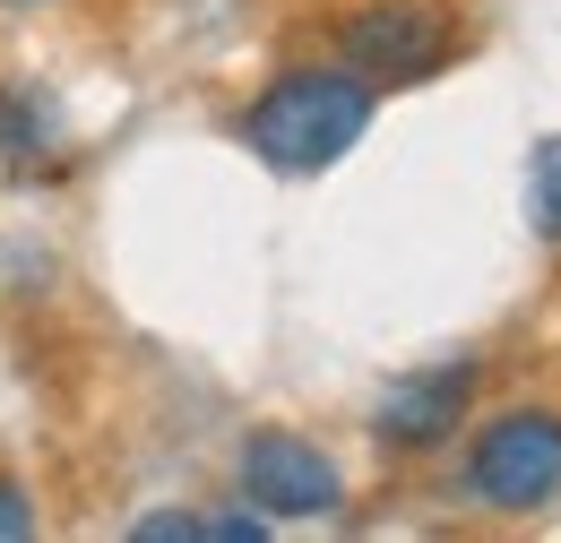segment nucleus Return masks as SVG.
<instances>
[{"instance_id":"423d86ee","label":"nucleus","mask_w":561,"mask_h":543,"mask_svg":"<svg viewBox=\"0 0 561 543\" xmlns=\"http://www.w3.org/2000/svg\"><path fill=\"white\" fill-rule=\"evenodd\" d=\"M527 216H536V233L561 251V138H545V147L527 155Z\"/></svg>"},{"instance_id":"f03ea898","label":"nucleus","mask_w":561,"mask_h":543,"mask_svg":"<svg viewBox=\"0 0 561 543\" xmlns=\"http://www.w3.org/2000/svg\"><path fill=\"white\" fill-rule=\"evenodd\" d=\"M467 492L501 509V518H527L561 492V414L553 406H510L492 414L467 449Z\"/></svg>"},{"instance_id":"6e6552de","label":"nucleus","mask_w":561,"mask_h":543,"mask_svg":"<svg viewBox=\"0 0 561 543\" xmlns=\"http://www.w3.org/2000/svg\"><path fill=\"white\" fill-rule=\"evenodd\" d=\"M0 9H44V0H0Z\"/></svg>"},{"instance_id":"0eeeda50","label":"nucleus","mask_w":561,"mask_h":543,"mask_svg":"<svg viewBox=\"0 0 561 543\" xmlns=\"http://www.w3.org/2000/svg\"><path fill=\"white\" fill-rule=\"evenodd\" d=\"M9 535H26V492L18 483H0V543Z\"/></svg>"},{"instance_id":"20e7f679","label":"nucleus","mask_w":561,"mask_h":543,"mask_svg":"<svg viewBox=\"0 0 561 543\" xmlns=\"http://www.w3.org/2000/svg\"><path fill=\"white\" fill-rule=\"evenodd\" d=\"M242 492L260 500V518H329L346 483L302 431H251L242 440Z\"/></svg>"},{"instance_id":"39448f33","label":"nucleus","mask_w":561,"mask_h":543,"mask_svg":"<svg viewBox=\"0 0 561 543\" xmlns=\"http://www.w3.org/2000/svg\"><path fill=\"white\" fill-rule=\"evenodd\" d=\"M467 397H476V362L458 354V362H423L407 380H389L380 389V440L389 449H440L458 423H467Z\"/></svg>"},{"instance_id":"7ed1b4c3","label":"nucleus","mask_w":561,"mask_h":543,"mask_svg":"<svg viewBox=\"0 0 561 543\" xmlns=\"http://www.w3.org/2000/svg\"><path fill=\"white\" fill-rule=\"evenodd\" d=\"M337 44H346L354 78H371V86H415L432 69H449L458 18L432 9V0H371V9H354L346 26H337Z\"/></svg>"},{"instance_id":"f257e3e1","label":"nucleus","mask_w":561,"mask_h":543,"mask_svg":"<svg viewBox=\"0 0 561 543\" xmlns=\"http://www.w3.org/2000/svg\"><path fill=\"white\" fill-rule=\"evenodd\" d=\"M242 130L277 173H329L354 138L371 130V78H354V69H285L251 104Z\"/></svg>"}]
</instances>
